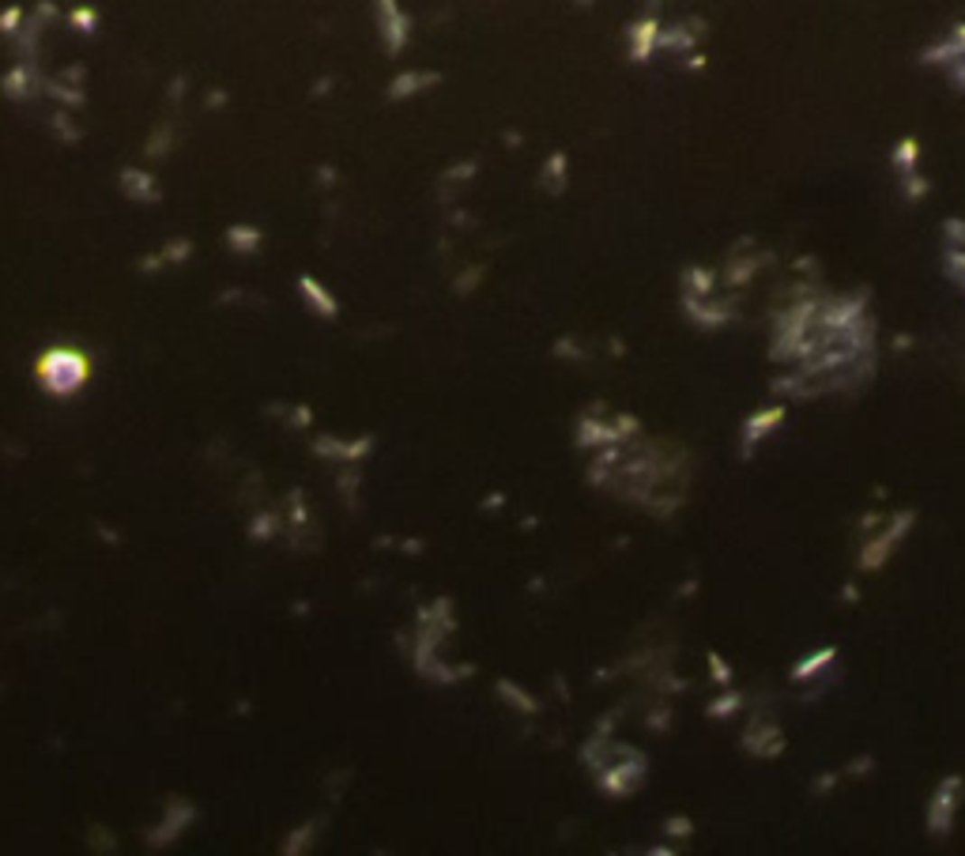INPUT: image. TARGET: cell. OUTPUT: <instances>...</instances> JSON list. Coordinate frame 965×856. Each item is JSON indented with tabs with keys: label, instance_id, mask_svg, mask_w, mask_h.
<instances>
[{
	"label": "cell",
	"instance_id": "1",
	"mask_svg": "<svg viewBox=\"0 0 965 856\" xmlns=\"http://www.w3.org/2000/svg\"><path fill=\"white\" fill-rule=\"evenodd\" d=\"M38 377L50 393H76L88 381V358L79 351H50L38 362Z\"/></svg>",
	"mask_w": 965,
	"mask_h": 856
}]
</instances>
